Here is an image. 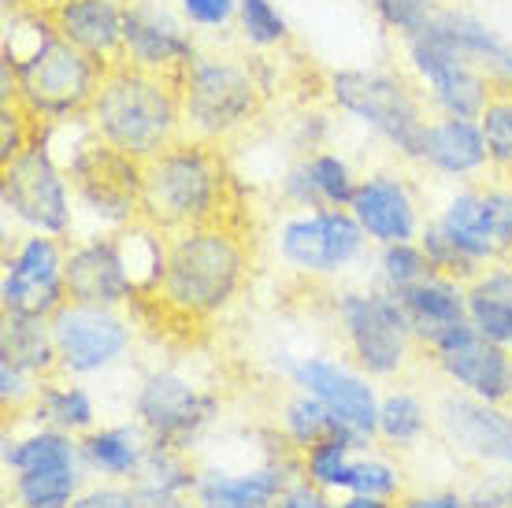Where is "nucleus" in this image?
Instances as JSON below:
<instances>
[{
    "label": "nucleus",
    "instance_id": "nucleus-4",
    "mask_svg": "<svg viewBox=\"0 0 512 508\" xmlns=\"http://www.w3.org/2000/svg\"><path fill=\"white\" fill-rule=\"evenodd\" d=\"M93 138L134 160H153L160 149L182 138V101L171 75H156L127 60L104 67L86 112Z\"/></svg>",
    "mask_w": 512,
    "mask_h": 508
},
{
    "label": "nucleus",
    "instance_id": "nucleus-12",
    "mask_svg": "<svg viewBox=\"0 0 512 508\" xmlns=\"http://www.w3.org/2000/svg\"><path fill=\"white\" fill-rule=\"evenodd\" d=\"M49 323L56 338L60 375L67 379H101L112 368H119L134 349V319L127 316V308L67 301Z\"/></svg>",
    "mask_w": 512,
    "mask_h": 508
},
{
    "label": "nucleus",
    "instance_id": "nucleus-17",
    "mask_svg": "<svg viewBox=\"0 0 512 508\" xmlns=\"http://www.w3.org/2000/svg\"><path fill=\"white\" fill-rule=\"evenodd\" d=\"M431 368L449 382V390L494 405L512 401V353L475 331L472 323H457L423 345Z\"/></svg>",
    "mask_w": 512,
    "mask_h": 508
},
{
    "label": "nucleus",
    "instance_id": "nucleus-20",
    "mask_svg": "<svg viewBox=\"0 0 512 508\" xmlns=\"http://www.w3.org/2000/svg\"><path fill=\"white\" fill-rule=\"evenodd\" d=\"M197 52H201V38L182 19L175 0H127L119 60L175 78Z\"/></svg>",
    "mask_w": 512,
    "mask_h": 508
},
{
    "label": "nucleus",
    "instance_id": "nucleus-46",
    "mask_svg": "<svg viewBox=\"0 0 512 508\" xmlns=\"http://www.w3.org/2000/svg\"><path fill=\"white\" fill-rule=\"evenodd\" d=\"M71 508H138V490H134V483L90 479V483L78 490Z\"/></svg>",
    "mask_w": 512,
    "mask_h": 508
},
{
    "label": "nucleus",
    "instance_id": "nucleus-52",
    "mask_svg": "<svg viewBox=\"0 0 512 508\" xmlns=\"http://www.w3.org/2000/svg\"><path fill=\"white\" fill-rule=\"evenodd\" d=\"M271 508H275V505H271Z\"/></svg>",
    "mask_w": 512,
    "mask_h": 508
},
{
    "label": "nucleus",
    "instance_id": "nucleus-1",
    "mask_svg": "<svg viewBox=\"0 0 512 508\" xmlns=\"http://www.w3.org/2000/svg\"><path fill=\"white\" fill-rule=\"evenodd\" d=\"M0 56L4 101L19 104L38 127H64L86 119L104 67L52 30L38 0L4 4Z\"/></svg>",
    "mask_w": 512,
    "mask_h": 508
},
{
    "label": "nucleus",
    "instance_id": "nucleus-48",
    "mask_svg": "<svg viewBox=\"0 0 512 508\" xmlns=\"http://www.w3.org/2000/svg\"><path fill=\"white\" fill-rule=\"evenodd\" d=\"M138 490V508H197L193 497L186 494H164V490H153V486H141L134 483Z\"/></svg>",
    "mask_w": 512,
    "mask_h": 508
},
{
    "label": "nucleus",
    "instance_id": "nucleus-26",
    "mask_svg": "<svg viewBox=\"0 0 512 508\" xmlns=\"http://www.w3.org/2000/svg\"><path fill=\"white\" fill-rule=\"evenodd\" d=\"M423 30H431L453 52H461L464 60H472L494 86L512 82V41L505 34H498L487 19L472 15L461 4H442L438 15Z\"/></svg>",
    "mask_w": 512,
    "mask_h": 508
},
{
    "label": "nucleus",
    "instance_id": "nucleus-42",
    "mask_svg": "<svg viewBox=\"0 0 512 508\" xmlns=\"http://www.w3.org/2000/svg\"><path fill=\"white\" fill-rule=\"evenodd\" d=\"M175 8L197 38H223L238 19V0H175Z\"/></svg>",
    "mask_w": 512,
    "mask_h": 508
},
{
    "label": "nucleus",
    "instance_id": "nucleus-2",
    "mask_svg": "<svg viewBox=\"0 0 512 508\" xmlns=\"http://www.w3.org/2000/svg\"><path fill=\"white\" fill-rule=\"evenodd\" d=\"M249 271H253L249 245L242 230H234L227 219L175 230L167 234L164 264L145 301H153L164 316L179 323L205 327L238 305V297L249 286Z\"/></svg>",
    "mask_w": 512,
    "mask_h": 508
},
{
    "label": "nucleus",
    "instance_id": "nucleus-34",
    "mask_svg": "<svg viewBox=\"0 0 512 508\" xmlns=\"http://www.w3.org/2000/svg\"><path fill=\"white\" fill-rule=\"evenodd\" d=\"M375 442L368 438H360L353 431H338V434H327L323 442L308 445L305 453H301V468H305V479L327 490V494H346V483H349V468H353V457H357L360 449H372Z\"/></svg>",
    "mask_w": 512,
    "mask_h": 508
},
{
    "label": "nucleus",
    "instance_id": "nucleus-24",
    "mask_svg": "<svg viewBox=\"0 0 512 508\" xmlns=\"http://www.w3.org/2000/svg\"><path fill=\"white\" fill-rule=\"evenodd\" d=\"M431 223H435L479 271L505 260L501 242H498V227H494V212H490V201H487V182H483V178H479V182H461V186L442 201V208H438L435 216H431Z\"/></svg>",
    "mask_w": 512,
    "mask_h": 508
},
{
    "label": "nucleus",
    "instance_id": "nucleus-11",
    "mask_svg": "<svg viewBox=\"0 0 512 508\" xmlns=\"http://www.w3.org/2000/svg\"><path fill=\"white\" fill-rule=\"evenodd\" d=\"M368 234L349 208L286 212L271 230V249L279 264L308 282H334L368 256Z\"/></svg>",
    "mask_w": 512,
    "mask_h": 508
},
{
    "label": "nucleus",
    "instance_id": "nucleus-44",
    "mask_svg": "<svg viewBox=\"0 0 512 508\" xmlns=\"http://www.w3.org/2000/svg\"><path fill=\"white\" fill-rule=\"evenodd\" d=\"M468 508H512V471L509 468H475L461 486Z\"/></svg>",
    "mask_w": 512,
    "mask_h": 508
},
{
    "label": "nucleus",
    "instance_id": "nucleus-14",
    "mask_svg": "<svg viewBox=\"0 0 512 508\" xmlns=\"http://www.w3.org/2000/svg\"><path fill=\"white\" fill-rule=\"evenodd\" d=\"M279 364L286 382H290V390L312 394L342 427H349L353 434L375 442V423H379V397H383V390L349 356L308 353V356H282Z\"/></svg>",
    "mask_w": 512,
    "mask_h": 508
},
{
    "label": "nucleus",
    "instance_id": "nucleus-25",
    "mask_svg": "<svg viewBox=\"0 0 512 508\" xmlns=\"http://www.w3.org/2000/svg\"><path fill=\"white\" fill-rule=\"evenodd\" d=\"M423 171L446 182H479L490 175L487 138L479 119H461V115H431L427 123V141H423Z\"/></svg>",
    "mask_w": 512,
    "mask_h": 508
},
{
    "label": "nucleus",
    "instance_id": "nucleus-18",
    "mask_svg": "<svg viewBox=\"0 0 512 508\" xmlns=\"http://www.w3.org/2000/svg\"><path fill=\"white\" fill-rule=\"evenodd\" d=\"M435 405L438 438L475 468H509L512 471V401L494 405L479 397L442 390Z\"/></svg>",
    "mask_w": 512,
    "mask_h": 508
},
{
    "label": "nucleus",
    "instance_id": "nucleus-16",
    "mask_svg": "<svg viewBox=\"0 0 512 508\" xmlns=\"http://www.w3.org/2000/svg\"><path fill=\"white\" fill-rule=\"evenodd\" d=\"M409 75L420 82L423 97L435 115H461V119H479L487 108L494 82H490L472 60L453 52L446 41H438L431 30H420L416 38L401 41Z\"/></svg>",
    "mask_w": 512,
    "mask_h": 508
},
{
    "label": "nucleus",
    "instance_id": "nucleus-37",
    "mask_svg": "<svg viewBox=\"0 0 512 508\" xmlns=\"http://www.w3.org/2000/svg\"><path fill=\"white\" fill-rule=\"evenodd\" d=\"M197 479H201V464L193 460V453H182L175 445L149 442V453H145V464H141L138 475L141 486H153V490H164V494L193 497Z\"/></svg>",
    "mask_w": 512,
    "mask_h": 508
},
{
    "label": "nucleus",
    "instance_id": "nucleus-27",
    "mask_svg": "<svg viewBox=\"0 0 512 508\" xmlns=\"http://www.w3.org/2000/svg\"><path fill=\"white\" fill-rule=\"evenodd\" d=\"M394 297L405 308V319L412 327V338L420 342V353L423 345L435 342L442 331L457 327V323H468V282L449 279L442 271H431L427 279L394 293Z\"/></svg>",
    "mask_w": 512,
    "mask_h": 508
},
{
    "label": "nucleus",
    "instance_id": "nucleus-49",
    "mask_svg": "<svg viewBox=\"0 0 512 508\" xmlns=\"http://www.w3.org/2000/svg\"><path fill=\"white\" fill-rule=\"evenodd\" d=\"M334 508H394V501L368 494H338L334 497Z\"/></svg>",
    "mask_w": 512,
    "mask_h": 508
},
{
    "label": "nucleus",
    "instance_id": "nucleus-22",
    "mask_svg": "<svg viewBox=\"0 0 512 508\" xmlns=\"http://www.w3.org/2000/svg\"><path fill=\"white\" fill-rule=\"evenodd\" d=\"M360 175L353 171L342 153L334 149H312V153H297L290 167L282 171L279 201L286 212H312V208H349L353 190H357Z\"/></svg>",
    "mask_w": 512,
    "mask_h": 508
},
{
    "label": "nucleus",
    "instance_id": "nucleus-8",
    "mask_svg": "<svg viewBox=\"0 0 512 508\" xmlns=\"http://www.w3.org/2000/svg\"><path fill=\"white\" fill-rule=\"evenodd\" d=\"M331 319L346 356L375 382H397L420 353L401 301L379 286L334 290Z\"/></svg>",
    "mask_w": 512,
    "mask_h": 508
},
{
    "label": "nucleus",
    "instance_id": "nucleus-39",
    "mask_svg": "<svg viewBox=\"0 0 512 508\" xmlns=\"http://www.w3.org/2000/svg\"><path fill=\"white\" fill-rule=\"evenodd\" d=\"M346 494H368V497L397 501V497L405 494V468L394 457L379 453V445L360 449L357 457H353V468H349Z\"/></svg>",
    "mask_w": 512,
    "mask_h": 508
},
{
    "label": "nucleus",
    "instance_id": "nucleus-9",
    "mask_svg": "<svg viewBox=\"0 0 512 508\" xmlns=\"http://www.w3.org/2000/svg\"><path fill=\"white\" fill-rule=\"evenodd\" d=\"M219 416L223 397L175 364L149 368L130 397V420H138L149 442L175 445L182 453H197L216 431Z\"/></svg>",
    "mask_w": 512,
    "mask_h": 508
},
{
    "label": "nucleus",
    "instance_id": "nucleus-13",
    "mask_svg": "<svg viewBox=\"0 0 512 508\" xmlns=\"http://www.w3.org/2000/svg\"><path fill=\"white\" fill-rule=\"evenodd\" d=\"M64 260V238L8 234L4 271H0V316H56L67 305Z\"/></svg>",
    "mask_w": 512,
    "mask_h": 508
},
{
    "label": "nucleus",
    "instance_id": "nucleus-15",
    "mask_svg": "<svg viewBox=\"0 0 512 508\" xmlns=\"http://www.w3.org/2000/svg\"><path fill=\"white\" fill-rule=\"evenodd\" d=\"M305 475L301 453L286 442L279 431L271 434L264 453L242 468H201V479L193 486L197 508H271L282 490Z\"/></svg>",
    "mask_w": 512,
    "mask_h": 508
},
{
    "label": "nucleus",
    "instance_id": "nucleus-19",
    "mask_svg": "<svg viewBox=\"0 0 512 508\" xmlns=\"http://www.w3.org/2000/svg\"><path fill=\"white\" fill-rule=\"evenodd\" d=\"M67 301L101 308H130L141 297L123 234H78L64 260Z\"/></svg>",
    "mask_w": 512,
    "mask_h": 508
},
{
    "label": "nucleus",
    "instance_id": "nucleus-29",
    "mask_svg": "<svg viewBox=\"0 0 512 508\" xmlns=\"http://www.w3.org/2000/svg\"><path fill=\"white\" fill-rule=\"evenodd\" d=\"M15 423H38V427H52V431H64L71 438H82L101 423V408L82 379L52 375V379H41L30 412Z\"/></svg>",
    "mask_w": 512,
    "mask_h": 508
},
{
    "label": "nucleus",
    "instance_id": "nucleus-35",
    "mask_svg": "<svg viewBox=\"0 0 512 508\" xmlns=\"http://www.w3.org/2000/svg\"><path fill=\"white\" fill-rule=\"evenodd\" d=\"M275 431L294 445L297 453H305L308 445L323 442L327 434L349 431V427H342V423L334 420L331 412H327V408H323L312 394H305V390H290V394L279 401V412H275Z\"/></svg>",
    "mask_w": 512,
    "mask_h": 508
},
{
    "label": "nucleus",
    "instance_id": "nucleus-6",
    "mask_svg": "<svg viewBox=\"0 0 512 508\" xmlns=\"http://www.w3.org/2000/svg\"><path fill=\"white\" fill-rule=\"evenodd\" d=\"M323 93L334 112L372 130L401 164H423L427 123L435 112L412 75L394 67H334Z\"/></svg>",
    "mask_w": 512,
    "mask_h": 508
},
{
    "label": "nucleus",
    "instance_id": "nucleus-23",
    "mask_svg": "<svg viewBox=\"0 0 512 508\" xmlns=\"http://www.w3.org/2000/svg\"><path fill=\"white\" fill-rule=\"evenodd\" d=\"M41 8L67 45L86 52L101 67L116 64L123 56L127 0H45Z\"/></svg>",
    "mask_w": 512,
    "mask_h": 508
},
{
    "label": "nucleus",
    "instance_id": "nucleus-47",
    "mask_svg": "<svg viewBox=\"0 0 512 508\" xmlns=\"http://www.w3.org/2000/svg\"><path fill=\"white\" fill-rule=\"evenodd\" d=\"M394 508H468V501H464V490H457V486H438V490L401 494Z\"/></svg>",
    "mask_w": 512,
    "mask_h": 508
},
{
    "label": "nucleus",
    "instance_id": "nucleus-36",
    "mask_svg": "<svg viewBox=\"0 0 512 508\" xmlns=\"http://www.w3.org/2000/svg\"><path fill=\"white\" fill-rule=\"evenodd\" d=\"M234 34L242 41V49L256 52V56L282 52L294 41L290 19H286V12L279 8V0H238Z\"/></svg>",
    "mask_w": 512,
    "mask_h": 508
},
{
    "label": "nucleus",
    "instance_id": "nucleus-10",
    "mask_svg": "<svg viewBox=\"0 0 512 508\" xmlns=\"http://www.w3.org/2000/svg\"><path fill=\"white\" fill-rule=\"evenodd\" d=\"M64 167L75 186L78 223H90L86 234H116L141 219V160L104 145L86 127Z\"/></svg>",
    "mask_w": 512,
    "mask_h": 508
},
{
    "label": "nucleus",
    "instance_id": "nucleus-51",
    "mask_svg": "<svg viewBox=\"0 0 512 508\" xmlns=\"http://www.w3.org/2000/svg\"><path fill=\"white\" fill-rule=\"evenodd\" d=\"M38 4H45V0H38Z\"/></svg>",
    "mask_w": 512,
    "mask_h": 508
},
{
    "label": "nucleus",
    "instance_id": "nucleus-40",
    "mask_svg": "<svg viewBox=\"0 0 512 508\" xmlns=\"http://www.w3.org/2000/svg\"><path fill=\"white\" fill-rule=\"evenodd\" d=\"M479 127L487 138L490 175L512 178V82L494 86L487 108L479 112Z\"/></svg>",
    "mask_w": 512,
    "mask_h": 508
},
{
    "label": "nucleus",
    "instance_id": "nucleus-41",
    "mask_svg": "<svg viewBox=\"0 0 512 508\" xmlns=\"http://www.w3.org/2000/svg\"><path fill=\"white\" fill-rule=\"evenodd\" d=\"M364 4L372 8L375 23L397 41L416 38L423 26L438 15V8H442L438 0H364Z\"/></svg>",
    "mask_w": 512,
    "mask_h": 508
},
{
    "label": "nucleus",
    "instance_id": "nucleus-21",
    "mask_svg": "<svg viewBox=\"0 0 512 508\" xmlns=\"http://www.w3.org/2000/svg\"><path fill=\"white\" fill-rule=\"evenodd\" d=\"M349 212L360 223V230L368 234V242L379 245H397V242H416L423 230V201L412 178L397 167H379L360 175Z\"/></svg>",
    "mask_w": 512,
    "mask_h": 508
},
{
    "label": "nucleus",
    "instance_id": "nucleus-50",
    "mask_svg": "<svg viewBox=\"0 0 512 508\" xmlns=\"http://www.w3.org/2000/svg\"><path fill=\"white\" fill-rule=\"evenodd\" d=\"M453 4H468V0H453Z\"/></svg>",
    "mask_w": 512,
    "mask_h": 508
},
{
    "label": "nucleus",
    "instance_id": "nucleus-43",
    "mask_svg": "<svg viewBox=\"0 0 512 508\" xmlns=\"http://www.w3.org/2000/svg\"><path fill=\"white\" fill-rule=\"evenodd\" d=\"M416 242L423 245V253H427V260H431V267L435 271H442V275H449V279H461V282H472L475 275H479V267L468 260V256L457 249V245L449 242L446 234L427 219L420 230V238Z\"/></svg>",
    "mask_w": 512,
    "mask_h": 508
},
{
    "label": "nucleus",
    "instance_id": "nucleus-38",
    "mask_svg": "<svg viewBox=\"0 0 512 508\" xmlns=\"http://www.w3.org/2000/svg\"><path fill=\"white\" fill-rule=\"evenodd\" d=\"M372 286L386 293H401L416 286L420 279H427L435 267L427 260L420 242H397V245H379L372 260Z\"/></svg>",
    "mask_w": 512,
    "mask_h": 508
},
{
    "label": "nucleus",
    "instance_id": "nucleus-33",
    "mask_svg": "<svg viewBox=\"0 0 512 508\" xmlns=\"http://www.w3.org/2000/svg\"><path fill=\"white\" fill-rule=\"evenodd\" d=\"M90 483L82 464L45 471H15L8 475V497L15 508H71L78 490Z\"/></svg>",
    "mask_w": 512,
    "mask_h": 508
},
{
    "label": "nucleus",
    "instance_id": "nucleus-32",
    "mask_svg": "<svg viewBox=\"0 0 512 508\" xmlns=\"http://www.w3.org/2000/svg\"><path fill=\"white\" fill-rule=\"evenodd\" d=\"M0 360L15 364L34 379L60 375L52 323L41 316H0Z\"/></svg>",
    "mask_w": 512,
    "mask_h": 508
},
{
    "label": "nucleus",
    "instance_id": "nucleus-5",
    "mask_svg": "<svg viewBox=\"0 0 512 508\" xmlns=\"http://www.w3.org/2000/svg\"><path fill=\"white\" fill-rule=\"evenodd\" d=\"M231 171L219 145L186 138L141 164V223L160 234L216 223L227 212Z\"/></svg>",
    "mask_w": 512,
    "mask_h": 508
},
{
    "label": "nucleus",
    "instance_id": "nucleus-28",
    "mask_svg": "<svg viewBox=\"0 0 512 508\" xmlns=\"http://www.w3.org/2000/svg\"><path fill=\"white\" fill-rule=\"evenodd\" d=\"M78 449H82V468L90 479L138 483L145 453H149V434L141 431L138 420L97 423L90 434L78 438Z\"/></svg>",
    "mask_w": 512,
    "mask_h": 508
},
{
    "label": "nucleus",
    "instance_id": "nucleus-45",
    "mask_svg": "<svg viewBox=\"0 0 512 508\" xmlns=\"http://www.w3.org/2000/svg\"><path fill=\"white\" fill-rule=\"evenodd\" d=\"M38 386H41V379L19 371L15 364H8V360H0V405H4V416L12 423L23 420L26 412H30L34 397H38Z\"/></svg>",
    "mask_w": 512,
    "mask_h": 508
},
{
    "label": "nucleus",
    "instance_id": "nucleus-7",
    "mask_svg": "<svg viewBox=\"0 0 512 508\" xmlns=\"http://www.w3.org/2000/svg\"><path fill=\"white\" fill-rule=\"evenodd\" d=\"M0 208L15 234H52L64 242L78 238L75 186L52 149L49 127H38L23 153L0 164Z\"/></svg>",
    "mask_w": 512,
    "mask_h": 508
},
{
    "label": "nucleus",
    "instance_id": "nucleus-31",
    "mask_svg": "<svg viewBox=\"0 0 512 508\" xmlns=\"http://www.w3.org/2000/svg\"><path fill=\"white\" fill-rule=\"evenodd\" d=\"M435 431V405L412 390V386H390L379 397V423H375V445L390 453H405Z\"/></svg>",
    "mask_w": 512,
    "mask_h": 508
},
{
    "label": "nucleus",
    "instance_id": "nucleus-3",
    "mask_svg": "<svg viewBox=\"0 0 512 508\" xmlns=\"http://www.w3.org/2000/svg\"><path fill=\"white\" fill-rule=\"evenodd\" d=\"M182 101V134L208 145H231L268 108L264 56L234 49L201 52L175 75Z\"/></svg>",
    "mask_w": 512,
    "mask_h": 508
},
{
    "label": "nucleus",
    "instance_id": "nucleus-30",
    "mask_svg": "<svg viewBox=\"0 0 512 508\" xmlns=\"http://www.w3.org/2000/svg\"><path fill=\"white\" fill-rule=\"evenodd\" d=\"M468 323L512 353V260L483 267L468 282Z\"/></svg>",
    "mask_w": 512,
    "mask_h": 508
}]
</instances>
